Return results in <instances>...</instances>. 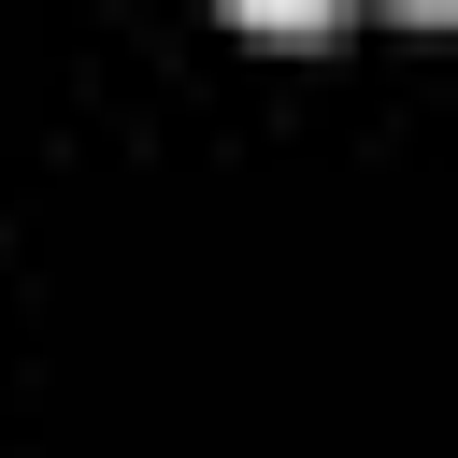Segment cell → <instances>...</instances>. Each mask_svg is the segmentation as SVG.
I'll list each match as a JSON object with an SVG mask.
<instances>
[{"mask_svg":"<svg viewBox=\"0 0 458 458\" xmlns=\"http://www.w3.org/2000/svg\"><path fill=\"white\" fill-rule=\"evenodd\" d=\"M229 29H258V43H315V29H344L358 0H215Z\"/></svg>","mask_w":458,"mask_h":458,"instance_id":"1","label":"cell"},{"mask_svg":"<svg viewBox=\"0 0 458 458\" xmlns=\"http://www.w3.org/2000/svg\"><path fill=\"white\" fill-rule=\"evenodd\" d=\"M386 14H401V29H458V0H386Z\"/></svg>","mask_w":458,"mask_h":458,"instance_id":"2","label":"cell"}]
</instances>
